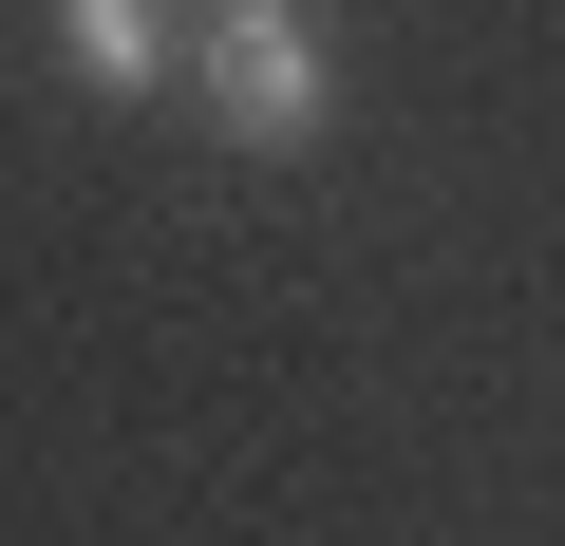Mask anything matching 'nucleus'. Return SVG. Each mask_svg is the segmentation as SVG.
<instances>
[{"mask_svg":"<svg viewBox=\"0 0 565 546\" xmlns=\"http://www.w3.org/2000/svg\"><path fill=\"white\" fill-rule=\"evenodd\" d=\"M57 57H76L95 95H151V76H170V20H151V0H57Z\"/></svg>","mask_w":565,"mask_h":546,"instance_id":"nucleus-2","label":"nucleus"},{"mask_svg":"<svg viewBox=\"0 0 565 546\" xmlns=\"http://www.w3.org/2000/svg\"><path fill=\"white\" fill-rule=\"evenodd\" d=\"M189 95H207V132H226V151H321L340 57H321V20H302V0H207Z\"/></svg>","mask_w":565,"mask_h":546,"instance_id":"nucleus-1","label":"nucleus"}]
</instances>
